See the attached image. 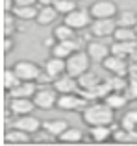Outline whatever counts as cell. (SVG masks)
Wrapping results in <instances>:
<instances>
[{
	"mask_svg": "<svg viewBox=\"0 0 137 146\" xmlns=\"http://www.w3.org/2000/svg\"><path fill=\"white\" fill-rule=\"evenodd\" d=\"M82 120L87 126H113L115 122V109L106 102H89V106L82 111Z\"/></svg>",
	"mask_w": 137,
	"mask_h": 146,
	"instance_id": "cell-1",
	"label": "cell"
},
{
	"mask_svg": "<svg viewBox=\"0 0 137 146\" xmlns=\"http://www.w3.org/2000/svg\"><path fill=\"white\" fill-rule=\"evenodd\" d=\"M89 67H91V57L85 50H78V52H74L67 59V74L74 76V78H78L83 72H87Z\"/></svg>",
	"mask_w": 137,
	"mask_h": 146,
	"instance_id": "cell-2",
	"label": "cell"
},
{
	"mask_svg": "<svg viewBox=\"0 0 137 146\" xmlns=\"http://www.w3.org/2000/svg\"><path fill=\"white\" fill-rule=\"evenodd\" d=\"M89 106V100H85L80 93H65L58 96V104L56 107L63 111H83Z\"/></svg>",
	"mask_w": 137,
	"mask_h": 146,
	"instance_id": "cell-3",
	"label": "cell"
},
{
	"mask_svg": "<svg viewBox=\"0 0 137 146\" xmlns=\"http://www.w3.org/2000/svg\"><path fill=\"white\" fill-rule=\"evenodd\" d=\"M13 70L17 72V76L22 80V82H37V78L41 76V67L35 65L33 61H28V59H21L15 63Z\"/></svg>",
	"mask_w": 137,
	"mask_h": 146,
	"instance_id": "cell-4",
	"label": "cell"
},
{
	"mask_svg": "<svg viewBox=\"0 0 137 146\" xmlns=\"http://www.w3.org/2000/svg\"><path fill=\"white\" fill-rule=\"evenodd\" d=\"M89 13L93 19H115L119 13V7L113 0H96L89 7Z\"/></svg>",
	"mask_w": 137,
	"mask_h": 146,
	"instance_id": "cell-5",
	"label": "cell"
},
{
	"mask_svg": "<svg viewBox=\"0 0 137 146\" xmlns=\"http://www.w3.org/2000/svg\"><path fill=\"white\" fill-rule=\"evenodd\" d=\"M117 30V21L115 19H93L89 26V32L98 39H106V37H113Z\"/></svg>",
	"mask_w": 137,
	"mask_h": 146,
	"instance_id": "cell-6",
	"label": "cell"
},
{
	"mask_svg": "<svg viewBox=\"0 0 137 146\" xmlns=\"http://www.w3.org/2000/svg\"><path fill=\"white\" fill-rule=\"evenodd\" d=\"M82 46H85V44H83L82 41H78V37H76V39H70V41H58V43L50 48V54L54 57L68 59V57H70L74 52L82 50Z\"/></svg>",
	"mask_w": 137,
	"mask_h": 146,
	"instance_id": "cell-7",
	"label": "cell"
},
{
	"mask_svg": "<svg viewBox=\"0 0 137 146\" xmlns=\"http://www.w3.org/2000/svg\"><path fill=\"white\" fill-rule=\"evenodd\" d=\"M65 24H68L74 30H83L87 26H91L93 22V17H91L89 9H82V7H76L74 11H70L68 15H65Z\"/></svg>",
	"mask_w": 137,
	"mask_h": 146,
	"instance_id": "cell-8",
	"label": "cell"
},
{
	"mask_svg": "<svg viewBox=\"0 0 137 146\" xmlns=\"http://www.w3.org/2000/svg\"><path fill=\"white\" fill-rule=\"evenodd\" d=\"M58 96H59V93L54 87H52V89H48V87H39L35 96H33V102H35V107H39V109H52V107H56V104H58Z\"/></svg>",
	"mask_w": 137,
	"mask_h": 146,
	"instance_id": "cell-9",
	"label": "cell"
},
{
	"mask_svg": "<svg viewBox=\"0 0 137 146\" xmlns=\"http://www.w3.org/2000/svg\"><path fill=\"white\" fill-rule=\"evenodd\" d=\"M102 67H104L108 72H111L113 76H128V74H130L128 59L117 57V56H113V54H109V56L102 61Z\"/></svg>",
	"mask_w": 137,
	"mask_h": 146,
	"instance_id": "cell-10",
	"label": "cell"
},
{
	"mask_svg": "<svg viewBox=\"0 0 137 146\" xmlns=\"http://www.w3.org/2000/svg\"><path fill=\"white\" fill-rule=\"evenodd\" d=\"M52 87L58 91L59 94H65V93H78L80 91V83H78V78L70 74H61L59 78H56L52 82Z\"/></svg>",
	"mask_w": 137,
	"mask_h": 146,
	"instance_id": "cell-11",
	"label": "cell"
},
{
	"mask_svg": "<svg viewBox=\"0 0 137 146\" xmlns=\"http://www.w3.org/2000/svg\"><path fill=\"white\" fill-rule=\"evenodd\" d=\"M33 109H35L33 98H9L7 113H13V115H17V117H22V115H30Z\"/></svg>",
	"mask_w": 137,
	"mask_h": 146,
	"instance_id": "cell-12",
	"label": "cell"
},
{
	"mask_svg": "<svg viewBox=\"0 0 137 146\" xmlns=\"http://www.w3.org/2000/svg\"><path fill=\"white\" fill-rule=\"evenodd\" d=\"M85 52L89 54L91 61H96V63H102V61L106 59V57L111 54V48L108 46V44L100 43V41H89V43L85 44Z\"/></svg>",
	"mask_w": 137,
	"mask_h": 146,
	"instance_id": "cell-13",
	"label": "cell"
},
{
	"mask_svg": "<svg viewBox=\"0 0 137 146\" xmlns=\"http://www.w3.org/2000/svg\"><path fill=\"white\" fill-rule=\"evenodd\" d=\"M43 70L47 72V74L50 76L52 80L59 78L61 74H65V72H67V59H61V57H54V56H50L47 61H45Z\"/></svg>",
	"mask_w": 137,
	"mask_h": 146,
	"instance_id": "cell-14",
	"label": "cell"
},
{
	"mask_svg": "<svg viewBox=\"0 0 137 146\" xmlns=\"http://www.w3.org/2000/svg\"><path fill=\"white\" fill-rule=\"evenodd\" d=\"M13 126H15V128H19V129H24V131H28V133H32V135H33L37 129L43 128V122H41L37 117H33V115L30 113V115L17 117V118L13 120Z\"/></svg>",
	"mask_w": 137,
	"mask_h": 146,
	"instance_id": "cell-15",
	"label": "cell"
},
{
	"mask_svg": "<svg viewBox=\"0 0 137 146\" xmlns=\"http://www.w3.org/2000/svg\"><path fill=\"white\" fill-rule=\"evenodd\" d=\"M37 89H39L37 82H21L17 87L7 91V94H9V98H33Z\"/></svg>",
	"mask_w": 137,
	"mask_h": 146,
	"instance_id": "cell-16",
	"label": "cell"
},
{
	"mask_svg": "<svg viewBox=\"0 0 137 146\" xmlns=\"http://www.w3.org/2000/svg\"><path fill=\"white\" fill-rule=\"evenodd\" d=\"M135 46H137V41H115L109 48H111L113 56L122 57V59H128L130 54L135 50Z\"/></svg>",
	"mask_w": 137,
	"mask_h": 146,
	"instance_id": "cell-17",
	"label": "cell"
},
{
	"mask_svg": "<svg viewBox=\"0 0 137 146\" xmlns=\"http://www.w3.org/2000/svg\"><path fill=\"white\" fill-rule=\"evenodd\" d=\"M30 135L32 133H28V131H24V129H19V128H11V129H7L6 131V143L7 144H28L30 143Z\"/></svg>",
	"mask_w": 137,
	"mask_h": 146,
	"instance_id": "cell-18",
	"label": "cell"
},
{
	"mask_svg": "<svg viewBox=\"0 0 137 146\" xmlns=\"http://www.w3.org/2000/svg\"><path fill=\"white\" fill-rule=\"evenodd\" d=\"M58 17H59V13L54 6H43L39 9V13H37L35 22L39 26H48V24H52V22H56Z\"/></svg>",
	"mask_w": 137,
	"mask_h": 146,
	"instance_id": "cell-19",
	"label": "cell"
},
{
	"mask_svg": "<svg viewBox=\"0 0 137 146\" xmlns=\"http://www.w3.org/2000/svg\"><path fill=\"white\" fill-rule=\"evenodd\" d=\"M89 135H91V141H94V143H106V141L111 139L113 129L111 126H91Z\"/></svg>",
	"mask_w": 137,
	"mask_h": 146,
	"instance_id": "cell-20",
	"label": "cell"
},
{
	"mask_svg": "<svg viewBox=\"0 0 137 146\" xmlns=\"http://www.w3.org/2000/svg\"><path fill=\"white\" fill-rule=\"evenodd\" d=\"M115 21H117V26H120V28H134L137 24V13L134 9H122L117 13Z\"/></svg>",
	"mask_w": 137,
	"mask_h": 146,
	"instance_id": "cell-21",
	"label": "cell"
},
{
	"mask_svg": "<svg viewBox=\"0 0 137 146\" xmlns=\"http://www.w3.org/2000/svg\"><path fill=\"white\" fill-rule=\"evenodd\" d=\"M102 80L104 78H102L100 74H96V72H93V70H87V72H83L82 76H78L80 89H93V87H96Z\"/></svg>",
	"mask_w": 137,
	"mask_h": 146,
	"instance_id": "cell-22",
	"label": "cell"
},
{
	"mask_svg": "<svg viewBox=\"0 0 137 146\" xmlns=\"http://www.w3.org/2000/svg\"><path fill=\"white\" fill-rule=\"evenodd\" d=\"M52 35L56 37V41H70V39H76V37H78V32L63 22V24H58L54 28Z\"/></svg>",
	"mask_w": 137,
	"mask_h": 146,
	"instance_id": "cell-23",
	"label": "cell"
},
{
	"mask_svg": "<svg viewBox=\"0 0 137 146\" xmlns=\"http://www.w3.org/2000/svg\"><path fill=\"white\" fill-rule=\"evenodd\" d=\"M11 13L17 19H21V21H35L39 9L35 6H15Z\"/></svg>",
	"mask_w": 137,
	"mask_h": 146,
	"instance_id": "cell-24",
	"label": "cell"
},
{
	"mask_svg": "<svg viewBox=\"0 0 137 146\" xmlns=\"http://www.w3.org/2000/svg\"><path fill=\"white\" fill-rule=\"evenodd\" d=\"M59 143H65V144H76V143H82L83 141V133L82 129L78 128H67L61 135L58 137Z\"/></svg>",
	"mask_w": 137,
	"mask_h": 146,
	"instance_id": "cell-25",
	"label": "cell"
},
{
	"mask_svg": "<svg viewBox=\"0 0 137 146\" xmlns=\"http://www.w3.org/2000/svg\"><path fill=\"white\" fill-rule=\"evenodd\" d=\"M43 128L47 129V131H50L54 137H59L68 128V124L65 120H61V118H52V120H45L43 122Z\"/></svg>",
	"mask_w": 137,
	"mask_h": 146,
	"instance_id": "cell-26",
	"label": "cell"
},
{
	"mask_svg": "<svg viewBox=\"0 0 137 146\" xmlns=\"http://www.w3.org/2000/svg\"><path fill=\"white\" fill-rule=\"evenodd\" d=\"M104 102L117 111V109H122V107L128 104V96L124 93H117V91H113V93H109L108 96L104 98Z\"/></svg>",
	"mask_w": 137,
	"mask_h": 146,
	"instance_id": "cell-27",
	"label": "cell"
},
{
	"mask_svg": "<svg viewBox=\"0 0 137 146\" xmlns=\"http://www.w3.org/2000/svg\"><path fill=\"white\" fill-rule=\"evenodd\" d=\"M113 39L115 41H137V33L134 28H120V26H117L115 33H113Z\"/></svg>",
	"mask_w": 137,
	"mask_h": 146,
	"instance_id": "cell-28",
	"label": "cell"
},
{
	"mask_svg": "<svg viewBox=\"0 0 137 146\" xmlns=\"http://www.w3.org/2000/svg\"><path fill=\"white\" fill-rule=\"evenodd\" d=\"M15 30H17V17L11 11H6V15H4V35L11 37Z\"/></svg>",
	"mask_w": 137,
	"mask_h": 146,
	"instance_id": "cell-29",
	"label": "cell"
},
{
	"mask_svg": "<svg viewBox=\"0 0 137 146\" xmlns=\"http://www.w3.org/2000/svg\"><path fill=\"white\" fill-rule=\"evenodd\" d=\"M56 139L58 137H54L50 131H47L45 128H41V129H37L35 133H33V143H37V144H52V143H56Z\"/></svg>",
	"mask_w": 137,
	"mask_h": 146,
	"instance_id": "cell-30",
	"label": "cell"
},
{
	"mask_svg": "<svg viewBox=\"0 0 137 146\" xmlns=\"http://www.w3.org/2000/svg\"><path fill=\"white\" fill-rule=\"evenodd\" d=\"M54 7L58 9L59 15H68L70 11H74L78 7V0H56Z\"/></svg>",
	"mask_w": 137,
	"mask_h": 146,
	"instance_id": "cell-31",
	"label": "cell"
},
{
	"mask_svg": "<svg viewBox=\"0 0 137 146\" xmlns=\"http://www.w3.org/2000/svg\"><path fill=\"white\" fill-rule=\"evenodd\" d=\"M21 82H22V80L17 76V72H15L13 68H7V70L4 72V87H6V91H11L13 87H17Z\"/></svg>",
	"mask_w": 137,
	"mask_h": 146,
	"instance_id": "cell-32",
	"label": "cell"
},
{
	"mask_svg": "<svg viewBox=\"0 0 137 146\" xmlns=\"http://www.w3.org/2000/svg\"><path fill=\"white\" fill-rule=\"evenodd\" d=\"M120 128L124 129H135L137 128V109L135 111H128L120 120Z\"/></svg>",
	"mask_w": 137,
	"mask_h": 146,
	"instance_id": "cell-33",
	"label": "cell"
},
{
	"mask_svg": "<svg viewBox=\"0 0 137 146\" xmlns=\"http://www.w3.org/2000/svg\"><path fill=\"white\" fill-rule=\"evenodd\" d=\"M109 83H111V89L117 91V93H124L126 87H128L126 76H111V78H109Z\"/></svg>",
	"mask_w": 137,
	"mask_h": 146,
	"instance_id": "cell-34",
	"label": "cell"
},
{
	"mask_svg": "<svg viewBox=\"0 0 137 146\" xmlns=\"http://www.w3.org/2000/svg\"><path fill=\"white\" fill-rule=\"evenodd\" d=\"M124 94L128 96V100H137V82L128 78V87L124 91Z\"/></svg>",
	"mask_w": 137,
	"mask_h": 146,
	"instance_id": "cell-35",
	"label": "cell"
},
{
	"mask_svg": "<svg viewBox=\"0 0 137 146\" xmlns=\"http://www.w3.org/2000/svg\"><path fill=\"white\" fill-rule=\"evenodd\" d=\"M52 82H54V80H52L50 78V76H48L47 74V72H41V76H39V78H37V85H41V87H45V85H48V83H52Z\"/></svg>",
	"mask_w": 137,
	"mask_h": 146,
	"instance_id": "cell-36",
	"label": "cell"
},
{
	"mask_svg": "<svg viewBox=\"0 0 137 146\" xmlns=\"http://www.w3.org/2000/svg\"><path fill=\"white\" fill-rule=\"evenodd\" d=\"M13 46H15V41L11 39V37H6V39H4V52H11V50H13Z\"/></svg>",
	"mask_w": 137,
	"mask_h": 146,
	"instance_id": "cell-37",
	"label": "cell"
},
{
	"mask_svg": "<svg viewBox=\"0 0 137 146\" xmlns=\"http://www.w3.org/2000/svg\"><path fill=\"white\" fill-rule=\"evenodd\" d=\"M39 0H15V6H35Z\"/></svg>",
	"mask_w": 137,
	"mask_h": 146,
	"instance_id": "cell-38",
	"label": "cell"
},
{
	"mask_svg": "<svg viewBox=\"0 0 137 146\" xmlns=\"http://www.w3.org/2000/svg\"><path fill=\"white\" fill-rule=\"evenodd\" d=\"M15 7V0H4V9L6 11H13Z\"/></svg>",
	"mask_w": 137,
	"mask_h": 146,
	"instance_id": "cell-39",
	"label": "cell"
},
{
	"mask_svg": "<svg viewBox=\"0 0 137 146\" xmlns=\"http://www.w3.org/2000/svg\"><path fill=\"white\" fill-rule=\"evenodd\" d=\"M128 61H132V63H137V46H135V50L130 54V57H128Z\"/></svg>",
	"mask_w": 137,
	"mask_h": 146,
	"instance_id": "cell-40",
	"label": "cell"
},
{
	"mask_svg": "<svg viewBox=\"0 0 137 146\" xmlns=\"http://www.w3.org/2000/svg\"><path fill=\"white\" fill-rule=\"evenodd\" d=\"M41 4H43V6H54L56 4V0H39Z\"/></svg>",
	"mask_w": 137,
	"mask_h": 146,
	"instance_id": "cell-41",
	"label": "cell"
},
{
	"mask_svg": "<svg viewBox=\"0 0 137 146\" xmlns=\"http://www.w3.org/2000/svg\"><path fill=\"white\" fill-rule=\"evenodd\" d=\"M134 30H135V33H137V24H135V26H134Z\"/></svg>",
	"mask_w": 137,
	"mask_h": 146,
	"instance_id": "cell-42",
	"label": "cell"
}]
</instances>
